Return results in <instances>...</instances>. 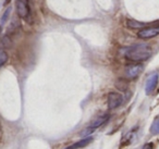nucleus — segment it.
Returning a JSON list of instances; mask_svg holds the SVG:
<instances>
[{
	"instance_id": "f257e3e1",
	"label": "nucleus",
	"mask_w": 159,
	"mask_h": 149,
	"mask_svg": "<svg viewBox=\"0 0 159 149\" xmlns=\"http://www.w3.org/2000/svg\"><path fill=\"white\" fill-rule=\"evenodd\" d=\"M152 56V48L146 44H139L128 47L124 51V57L130 61L142 62L149 59Z\"/></svg>"
},
{
	"instance_id": "f03ea898",
	"label": "nucleus",
	"mask_w": 159,
	"mask_h": 149,
	"mask_svg": "<svg viewBox=\"0 0 159 149\" xmlns=\"http://www.w3.org/2000/svg\"><path fill=\"white\" fill-rule=\"evenodd\" d=\"M16 13L20 18L26 21L31 20V9H30L29 0H16Z\"/></svg>"
},
{
	"instance_id": "7ed1b4c3",
	"label": "nucleus",
	"mask_w": 159,
	"mask_h": 149,
	"mask_svg": "<svg viewBox=\"0 0 159 149\" xmlns=\"http://www.w3.org/2000/svg\"><path fill=\"white\" fill-rule=\"evenodd\" d=\"M109 119V114H104V115H100L98 118H96L84 131L82 132V135H89V134L93 133L95 129H97L99 126H102L104 123H106V121Z\"/></svg>"
},
{
	"instance_id": "20e7f679",
	"label": "nucleus",
	"mask_w": 159,
	"mask_h": 149,
	"mask_svg": "<svg viewBox=\"0 0 159 149\" xmlns=\"http://www.w3.org/2000/svg\"><path fill=\"white\" fill-rule=\"evenodd\" d=\"M159 35V25H152V26H146L139 32L137 36L142 39H149Z\"/></svg>"
},
{
	"instance_id": "39448f33",
	"label": "nucleus",
	"mask_w": 159,
	"mask_h": 149,
	"mask_svg": "<svg viewBox=\"0 0 159 149\" xmlns=\"http://www.w3.org/2000/svg\"><path fill=\"white\" fill-rule=\"evenodd\" d=\"M107 102H108V108L110 110L117 109L123 102V97L119 93H109Z\"/></svg>"
},
{
	"instance_id": "423d86ee",
	"label": "nucleus",
	"mask_w": 159,
	"mask_h": 149,
	"mask_svg": "<svg viewBox=\"0 0 159 149\" xmlns=\"http://www.w3.org/2000/svg\"><path fill=\"white\" fill-rule=\"evenodd\" d=\"M143 71V65L139 63H136V64H130V65L126 66L125 69V75L128 79H136L139 74L142 73Z\"/></svg>"
},
{
	"instance_id": "0eeeda50",
	"label": "nucleus",
	"mask_w": 159,
	"mask_h": 149,
	"mask_svg": "<svg viewBox=\"0 0 159 149\" xmlns=\"http://www.w3.org/2000/svg\"><path fill=\"white\" fill-rule=\"evenodd\" d=\"M157 83H158V75L157 74H152L146 81V86H145V92L146 94H152L154 92V89L156 88Z\"/></svg>"
},
{
	"instance_id": "6e6552de",
	"label": "nucleus",
	"mask_w": 159,
	"mask_h": 149,
	"mask_svg": "<svg viewBox=\"0 0 159 149\" xmlns=\"http://www.w3.org/2000/svg\"><path fill=\"white\" fill-rule=\"evenodd\" d=\"M93 142V137H86V138H83V139L79 140L77 142H74V144H72L71 146H68L66 148L64 149H79V148H83V147L87 146L89 144H91V142Z\"/></svg>"
},
{
	"instance_id": "1a4fd4ad",
	"label": "nucleus",
	"mask_w": 159,
	"mask_h": 149,
	"mask_svg": "<svg viewBox=\"0 0 159 149\" xmlns=\"http://www.w3.org/2000/svg\"><path fill=\"white\" fill-rule=\"evenodd\" d=\"M126 24H128L129 27H131V29H144V27L148 26L147 24H145V23H142V22H137V21H134V20H128V22H126Z\"/></svg>"
},
{
	"instance_id": "9d476101",
	"label": "nucleus",
	"mask_w": 159,
	"mask_h": 149,
	"mask_svg": "<svg viewBox=\"0 0 159 149\" xmlns=\"http://www.w3.org/2000/svg\"><path fill=\"white\" fill-rule=\"evenodd\" d=\"M150 133H152V135L159 134V116H157L154 120V122H152V126H150Z\"/></svg>"
},
{
	"instance_id": "9b49d317",
	"label": "nucleus",
	"mask_w": 159,
	"mask_h": 149,
	"mask_svg": "<svg viewBox=\"0 0 159 149\" xmlns=\"http://www.w3.org/2000/svg\"><path fill=\"white\" fill-rule=\"evenodd\" d=\"M8 59H9V56H8L7 51L3 50V49H0V68H1L3 64H6Z\"/></svg>"
},
{
	"instance_id": "f8f14e48",
	"label": "nucleus",
	"mask_w": 159,
	"mask_h": 149,
	"mask_svg": "<svg viewBox=\"0 0 159 149\" xmlns=\"http://www.w3.org/2000/svg\"><path fill=\"white\" fill-rule=\"evenodd\" d=\"M116 86H117L120 90H122V92H123V90H125L126 88H128V83H126L124 79H119V81L116 83Z\"/></svg>"
},
{
	"instance_id": "ddd939ff",
	"label": "nucleus",
	"mask_w": 159,
	"mask_h": 149,
	"mask_svg": "<svg viewBox=\"0 0 159 149\" xmlns=\"http://www.w3.org/2000/svg\"><path fill=\"white\" fill-rule=\"evenodd\" d=\"M143 149H152V145L150 142H147L143 146Z\"/></svg>"
}]
</instances>
